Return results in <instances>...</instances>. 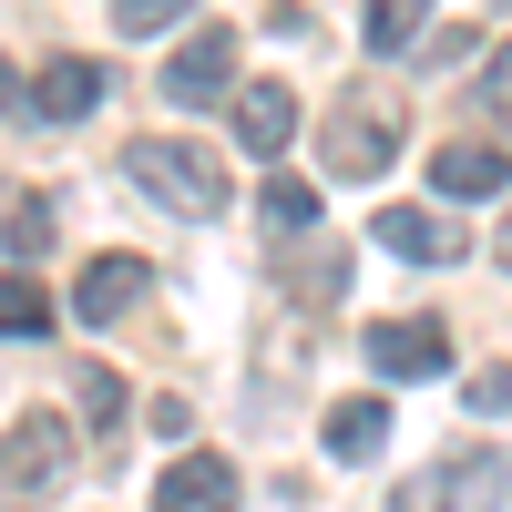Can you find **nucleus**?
<instances>
[{"label":"nucleus","mask_w":512,"mask_h":512,"mask_svg":"<svg viewBox=\"0 0 512 512\" xmlns=\"http://www.w3.org/2000/svg\"><path fill=\"white\" fill-rule=\"evenodd\" d=\"M502 492H512V451L502 441H461L431 472H410L390 492V512H502Z\"/></svg>","instance_id":"1"},{"label":"nucleus","mask_w":512,"mask_h":512,"mask_svg":"<svg viewBox=\"0 0 512 512\" xmlns=\"http://www.w3.org/2000/svg\"><path fill=\"white\" fill-rule=\"evenodd\" d=\"M123 175H134L164 216H195V226L226 205V164L205 154V144H185V134H144L134 154H123Z\"/></svg>","instance_id":"2"},{"label":"nucleus","mask_w":512,"mask_h":512,"mask_svg":"<svg viewBox=\"0 0 512 512\" xmlns=\"http://www.w3.org/2000/svg\"><path fill=\"white\" fill-rule=\"evenodd\" d=\"M72 482V431H62V410H21L11 431H0V492L11 502H41V492H62Z\"/></svg>","instance_id":"3"},{"label":"nucleus","mask_w":512,"mask_h":512,"mask_svg":"<svg viewBox=\"0 0 512 512\" xmlns=\"http://www.w3.org/2000/svg\"><path fill=\"white\" fill-rule=\"evenodd\" d=\"M390 154H400V103L390 93H349L328 113V175L369 185V175H390Z\"/></svg>","instance_id":"4"},{"label":"nucleus","mask_w":512,"mask_h":512,"mask_svg":"<svg viewBox=\"0 0 512 512\" xmlns=\"http://www.w3.org/2000/svg\"><path fill=\"white\" fill-rule=\"evenodd\" d=\"M359 349H369L379 379H441V369H451V328H441V318H369Z\"/></svg>","instance_id":"5"},{"label":"nucleus","mask_w":512,"mask_h":512,"mask_svg":"<svg viewBox=\"0 0 512 512\" xmlns=\"http://www.w3.org/2000/svg\"><path fill=\"white\" fill-rule=\"evenodd\" d=\"M236 93V31H195L175 62H164V103L175 113H205V103H226Z\"/></svg>","instance_id":"6"},{"label":"nucleus","mask_w":512,"mask_h":512,"mask_svg":"<svg viewBox=\"0 0 512 512\" xmlns=\"http://www.w3.org/2000/svg\"><path fill=\"white\" fill-rule=\"evenodd\" d=\"M154 512H236V461H226V451H185V461H164Z\"/></svg>","instance_id":"7"},{"label":"nucleus","mask_w":512,"mask_h":512,"mask_svg":"<svg viewBox=\"0 0 512 512\" xmlns=\"http://www.w3.org/2000/svg\"><path fill=\"white\" fill-rule=\"evenodd\" d=\"M103 93H113V82H103V62H41L31 72V123H82V113H103Z\"/></svg>","instance_id":"8"},{"label":"nucleus","mask_w":512,"mask_h":512,"mask_svg":"<svg viewBox=\"0 0 512 512\" xmlns=\"http://www.w3.org/2000/svg\"><path fill=\"white\" fill-rule=\"evenodd\" d=\"M236 144L256 164H277L297 144V93H287V82H246V93H236Z\"/></svg>","instance_id":"9"},{"label":"nucleus","mask_w":512,"mask_h":512,"mask_svg":"<svg viewBox=\"0 0 512 512\" xmlns=\"http://www.w3.org/2000/svg\"><path fill=\"white\" fill-rule=\"evenodd\" d=\"M144 256H93V267H82L72 277V318L82 328H103V318H123V308H134V297H144Z\"/></svg>","instance_id":"10"},{"label":"nucleus","mask_w":512,"mask_h":512,"mask_svg":"<svg viewBox=\"0 0 512 512\" xmlns=\"http://www.w3.org/2000/svg\"><path fill=\"white\" fill-rule=\"evenodd\" d=\"M379 246L410 256V267H461V226L451 216H420V205H390V216H379Z\"/></svg>","instance_id":"11"},{"label":"nucleus","mask_w":512,"mask_h":512,"mask_svg":"<svg viewBox=\"0 0 512 512\" xmlns=\"http://www.w3.org/2000/svg\"><path fill=\"white\" fill-rule=\"evenodd\" d=\"M318 441H328V461H379L390 451V400H338L318 420Z\"/></svg>","instance_id":"12"},{"label":"nucleus","mask_w":512,"mask_h":512,"mask_svg":"<svg viewBox=\"0 0 512 512\" xmlns=\"http://www.w3.org/2000/svg\"><path fill=\"white\" fill-rule=\"evenodd\" d=\"M41 246H52V195H41V185H0V256L31 267Z\"/></svg>","instance_id":"13"},{"label":"nucleus","mask_w":512,"mask_h":512,"mask_svg":"<svg viewBox=\"0 0 512 512\" xmlns=\"http://www.w3.org/2000/svg\"><path fill=\"white\" fill-rule=\"evenodd\" d=\"M431 185H441V195H502L512 164H502L492 144H441V154H431Z\"/></svg>","instance_id":"14"},{"label":"nucleus","mask_w":512,"mask_h":512,"mask_svg":"<svg viewBox=\"0 0 512 512\" xmlns=\"http://www.w3.org/2000/svg\"><path fill=\"white\" fill-rule=\"evenodd\" d=\"M420 21H431V0H369V21H359V41H369L379 62H390V52H410V41H420Z\"/></svg>","instance_id":"15"},{"label":"nucleus","mask_w":512,"mask_h":512,"mask_svg":"<svg viewBox=\"0 0 512 512\" xmlns=\"http://www.w3.org/2000/svg\"><path fill=\"white\" fill-rule=\"evenodd\" d=\"M41 328H52V287H41V277H0V338H41Z\"/></svg>","instance_id":"16"},{"label":"nucleus","mask_w":512,"mask_h":512,"mask_svg":"<svg viewBox=\"0 0 512 512\" xmlns=\"http://www.w3.org/2000/svg\"><path fill=\"white\" fill-rule=\"evenodd\" d=\"M256 205H267L277 236H308V226H318V185H308V175H267V185H256Z\"/></svg>","instance_id":"17"},{"label":"nucleus","mask_w":512,"mask_h":512,"mask_svg":"<svg viewBox=\"0 0 512 512\" xmlns=\"http://www.w3.org/2000/svg\"><path fill=\"white\" fill-rule=\"evenodd\" d=\"M277 277H287V297L328 308V297H338V277H349V256H297V267H277Z\"/></svg>","instance_id":"18"},{"label":"nucleus","mask_w":512,"mask_h":512,"mask_svg":"<svg viewBox=\"0 0 512 512\" xmlns=\"http://www.w3.org/2000/svg\"><path fill=\"white\" fill-rule=\"evenodd\" d=\"M185 11H195V0H113V31H134V41H144V31H175Z\"/></svg>","instance_id":"19"},{"label":"nucleus","mask_w":512,"mask_h":512,"mask_svg":"<svg viewBox=\"0 0 512 512\" xmlns=\"http://www.w3.org/2000/svg\"><path fill=\"white\" fill-rule=\"evenodd\" d=\"M123 400H134V390H123V379H113L103 359H93V369H82V410H93V420H103V431H113V420H123Z\"/></svg>","instance_id":"20"},{"label":"nucleus","mask_w":512,"mask_h":512,"mask_svg":"<svg viewBox=\"0 0 512 512\" xmlns=\"http://www.w3.org/2000/svg\"><path fill=\"white\" fill-rule=\"evenodd\" d=\"M472 103H482V113H502V103H512V41H502V52L482 62V82H472Z\"/></svg>","instance_id":"21"},{"label":"nucleus","mask_w":512,"mask_h":512,"mask_svg":"<svg viewBox=\"0 0 512 512\" xmlns=\"http://www.w3.org/2000/svg\"><path fill=\"white\" fill-rule=\"evenodd\" d=\"M472 410H512V369H482L472 379Z\"/></svg>","instance_id":"22"},{"label":"nucleus","mask_w":512,"mask_h":512,"mask_svg":"<svg viewBox=\"0 0 512 512\" xmlns=\"http://www.w3.org/2000/svg\"><path fill=\"white\" fill-rule=\"evenodd\" d=\"M492 256H502V277H512V216H502V236H492Z\"/></svg>","instance_id":"23"}]
</instances>
